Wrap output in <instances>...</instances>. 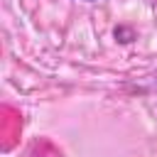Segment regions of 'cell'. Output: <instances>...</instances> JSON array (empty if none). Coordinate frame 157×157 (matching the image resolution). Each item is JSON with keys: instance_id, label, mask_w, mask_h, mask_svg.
I'll return each instance as SVG.
<instances>
[{"instance_id": "2", "label": "cell", "mask_w": 157, "mask_h": 157, "mask_svg": "<svg viewBox=\"0 0 157 157\" xmlns=\"http://www.w3.org/2000/svg\"><path fill=\"white\" fill-rule=\"evenodd\" d=\"M81 2H98V0H81Z\"/></svg>"}, {"instance_id": "1", "label": "cell", "mask_w": 157, "mask_h": 157, "mask_svg": "<svg viewBox=\"0 0 157 157\" xmlns=\"http://www.w3.org/2000/svg\"><path fill=\"white\" fill-rule=\"evenodd\" d=\"M113 34H115V37H118L123 44L132 42V29H130V27H115V29H113Z\"/></svg>"}]
</instances>
